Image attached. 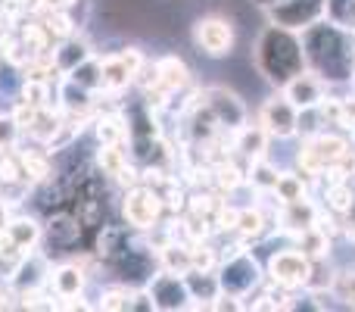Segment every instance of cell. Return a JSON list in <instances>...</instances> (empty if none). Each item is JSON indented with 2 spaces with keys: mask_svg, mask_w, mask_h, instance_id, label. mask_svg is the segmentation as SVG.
Returning <instances> with one entry per match:
<instances>
[{
  "mask_svg": "<svg viewBox=\"0 0 355 312\" xmlns=\"http://www.w3.org/2000/svg\"><path fill=\"white\" fill-rule=\"evenodd\" d=\"M268 131L262 129V125H250L246 122L243 129H237L234 131V150H237L240 156H246L252 163V159H259V156H265L268 154Z\"/></svg>",
  "mask_w": 355,
  "mask_h": 312,
  "instance_id": "5bb4252c",
  "label": "cell"
},
{
  "mask_svg": "<svg viewBox=\"0 0 355 312\" xmlns=\"http://www.w3.org/2000/svg\"><path fill=\"white\" fill-rule=\"evenodd\" d=\"M44 259H22V265H19V272L12 275V284H16L22 294H31V290H37L44 284Z\"/></svg>",
  "mask_w": 355,
  "mask_h": 312,
  "instance_id": "603a6c76",
  "label": "cell"
},
{
  "mask_svg": "<svg viewBox=\"0 0 355 312\" xmlns=\"http://www.w3.org/2000/svg\"><path fill=\"white\" fill-rule=\"evenodd\" d=\"M159 265L166 272H175V275H184L193 265V253L184 244H162L159 247Z\"/></svg>",
  "mask_w": 355,
  "mask_h": 312,
  "instance_id": "7402d4cb",
  "label": "cell"
},
{
  "mask_svg": "<svg viewBox=\"0 0 355 312\" xmlns=\"http://www.w3.org/2000/svg\"><path fill=\"white\" fill-rule=\"evenodd\" d=\"M349 141H352V150H355V129H352V138H349Z\"/></svg>",
  "mask_w": 355,
  "mask_h": 312,
  "instance_id": "d590c367",
  "label": "cell"
},
{
  "mask_svg": "<svg viewBox=\"0 0 355 312\" xmlns=\"http://www.w3.org/2000/svg\"><path fill=\"white\" fill-rule=\"evenodd\" d=\"M349 238H352V240H355V228H352V231H349Z\"/></svg>",
  "mask_w": 355,
  "mask_h": 312,
  "instance_id": "8d00e7d4",
  "label": "cell"
},
{
  "mask_svg": "<svg viewBox=\"0 0 355 312\" xmlns=\"http://www.w3.org/2000/svg\"><path fill=\"white\" fill-rule=\"evenodd\" d=\"M334 294H337L349 309H355V265H352V269H340V272H337V284H334Z\"/></svg>",
  "mask_w": 355,
  "mask_h": 312,
  "instance_id": "f1b7e54d",
  "label": "cell"
},
{
  "mask_svg": "<svg viewBox=\"0 0 355 312\" xmlns=\"http://www.w3.org/2000/svg\"><path fill=\"white\" fill-rule=\"evenodd\" d=\"M6 234H10L12 244L22 253H31L37 247V240H41V225L31 219H12V222H6Z\"/></svg>",
  "mask_w": 355,
  "mask_h": 312,
  "instance_id": "44dd1931",
  "label": "cell"
},
{
  "mask_svg": "<svg viewBox=\"0 0 355 312\" xmlns=\"http://www.w3.org/2000/svg\"><path fill=\"white\" fill-rule=\"evenodd\" d=\"M271 25H281L287 31H306L309 25L321 22L327 16V0H281L265 10Z\"/></svg>",
  "mask_w": 355,
  "mask_h": 312,
  "instance_id": "ba28073f",
  "label": "cell"
},
{
  "mask_svg": "<svg viewBox=\"0 0 355 312\" xmlns=\"http://www.w3.org/2000/svg\"><path fill=\"white\" fill-rule=\"evenodd\" d=\"M147 294L153 300V309H187L190 306L187 303L190 290H187L184 275H175V272H166V269L150 278Z\"/></svg>",
  "mask_w": 355,
  "mask_h": 312,
  "instance_id": "8fae6325",
  "label": "cell"
},
{
  "mask_svg": "<svg viewBox=\"0 0 355 312\" xmlns=\"http://www.w3.org/2000/svg\"><path fill=\"white\" fill-rule=\"evenodd\" d=\"M355 206V188L352 181H331L324 190V209L327 213H334L337 219H343V215H349Z\"/></svg>",
  "mask_w": 355,
  "mask_h": 312,
  "instance_id": "d6986e66",
  "label": "cell"
},
{
  "mask_svg": "<svg viewBox=\"0 0 355 312\" xmlns=\"http://www.w3.org/2000/svg\"><path fill=\"white\" fill-rule=\"evenodd\" d=\"M190 81V69L184 66V60H178V56H162V60H156V85L147 91V97L156 104H166V97H172L178 94L184 85Z\"/></svg>",
  "mask_w": 355,
  "mask_h": 312,
  "instance_id": "7c38bea8",
  "label": "cell"
},
{
  "mask_svg": "<svg viewBox=\"0 0 355 312\" xmlns=\"http://www.w3.org/2000/svg\"><path fill=\"white\" fill-rule=\"evenodd\" d=\"M212 172H215V184H218L221 190H237L240 184H246V172L240 169L234 159H221Z\"/></svg>",
  "mask_w": 355,
  "mask_h": 312,
  "instance_id": "cb8c5ba5",
  "label": "cell"
},
{
  "mask_svg": "<svg viewBox=\"0 0 355 312\" xmlns=\"http://www.w3.org/2000/svg\"><path fill=\"white\" fill-rule=\"evenodd\" d=\"M237 31L227 16H202L193 22V44L200 47V54L212 56V60H225L231 56Z\"/></svg>",
  "mask_w": 355,
  "mask_h": 312,
  "instance_id": "5b68a950",
  "label": "cell"
},
{
  "mask_svg": "<svg viewBox=\"0 0 355 312\" xmlns=\"http://www.w3.org/2000/svg\"><path fill=\"white\" fill-rule=\"evenodd\" d=\"M259 125L268 131L271 141H287V138L300 135V110L290 104L287 94H271L262 106H259Z\"/></svg>",
  "mask_w": 355,
  "mask_h": 312,
  "instance_id": "8992f818",
  "label": "cell"
},
{
  "mask_svg": "<svg viewBox=\"0 0 355 312\" xmlns=\"http://www.w3.org/2000/svg\"><path fill=\"white\" fill-rule=\"evenodd\" d=\"M271 197H277V206L306 200L309 184H306V178H302V172H281V175H277V188H275V194Z\"/></svg>",
  "mask_w": 355,
  "mask_h": 312,
  "instance_id": "ffe728a7",
  "label": "cell"
},
{
  "mask_svg": "<svg viewBox=\"0 0 355 312\" xmlns=\"http://www.w3.org/2000/svg\"><path fill=\"white\" fill-rule=\"evenodd\" d=\"M218 281H221V294H231V297H237V300H246L250 294H256V290L262 288L265 275H262V269H259L256 256H252L250 250H234L231 256L225 259V265H221Z\"/></svg>",
  "mask_w": 355,
  "mask_h": 312,
  "instance_id": "3957f363",
  "label": "cell"
},
{
  "mask_svg": "<svg viewBox=\"0 0 355 312\" xmlns=\"http://www.w3.org/2000/svg\"><path fill=\"white\" fill-rule=\"evenodd\" d=\"M309 272H312V259L300 247H287V250H277L268 256L265 281L281 290H300V288H306Z\"/></svg>",
  "mask_w": 355,
  "mask_h": 312,
  "instance_id": "277c9868",
  "label": "cell"
},
{
  "mask_svg": "<svg viewBox=\"0 0 355 312\" xmlns=\"http://www.w3.org/2000/svg\"><path fill=\"white\" fill-rule=\"evenodd\" d=\"M19 138V122L12 116H0V147L10 150Z\"/></svg>",
  "mask_w": 355,
  "mask_h": 312,
  "instance_id": "1f68e13d",
  "label": "cell"
},
{
  "mask_svg": "<svg viewBox=\"0 0 355 312\" xmlns=\"http://www.w3.org/2000/svg\"><path fill=\"white\" fill-rule=\"evenodd\" d=\"M22 178H25V172H22V163H19V156H12V154L0 156V181L12 184V181H22Z\"/></svg>",
  "mask_w": 355,
  "mask_h": 312,
  "instance_id": "4dcf8cb0",
  "label": "cell"
},
{
  "mask_svg": "<svg viewBox=\"0 0 355 312\" xmlns=\"http://www.w3.org/2000/svg\"><path fill=\"white\" fill-rule=\"evenodd\" d=\"M296 247H300L309 259H327L331 256V247H334V234H327L324 228L315 222V225H309L306 231L296 234Z\"/></svg>",
  "mask_w": 355,
  "mask_h": 312,
  "instance_id": "ac0fdd59",
  "label": "cell"
},
{
  "mask_svg": "<svg viewBox=\"0 0 355 312\" xmlns=\"http://www.w3.org/2000/svg\"><path fill=\"white\" fill-rule=\"evenodd\" d=\"M22 100H28L31 106H37V110H44L50 100V81H41V79H28L22 88Z\"/></svg>",
  "mask_w": 355,
  "mask_h": 312,
  "instance_id": "f546056e",
  "label": "cell"
},
{
  "mask_svg": "<svg viewBox=\"0 0 355 312\" xmlns=\"http://www.w3.org/2000/svg\"><path fill=\"white\" fill-rule=\"evenodd\" d=\"M252 3H256V6H259V10H268V6L281 3V0H252Z\"/></svg>",
  "mask_w": 355,
  "mask_h": 312,
  "instance_id": "836d02e7",
  "label": "cell"
},
{
  "mask_svg": "<svg viewBox=\"0 0 355 312\" xmlns=\"http://www.w3.org/2000/svg\"><path fill=\"white\" fill-rule=\"evenodd\" d=\"M252 63L262 72V79L275 88H284L290 79L306 72V50H302L300 31H287L281 25H268L262 35L256 38V50H252Z\"/></svg>",
  "mask_w": 355,
  "mask_h": 312,
  "instance_id": "7a4b0ae2",
  "label": "cell"
},
{
  "mask_svg": "<svg viewBox=\"0 0 355 312\" xmlns=\"http://www.w3.org/2000/svg\"><path fill=\"white\" fill-rule=\"evenodd\" d=\"M268 215H265L262 203H256V206H243L237 213V225H234V231L243 238V244H250V240H259L262 234H268Z\"/></svg>",
  "mask_w": 355,
  "mask_h": 312,
  "instance_id": "e0dca14e",
  "label": "cell"
},
{
  "mask_svg": "<svg viewBox=\"0 0 355 312\" xmlns=\"http://www.w3.org/2000/svg\"><path fill=\"white\" fill-rule=\"evenodd\" d=\"M277 175H281V169H277L268 156H259V159H252V163H250L246 184H250L256 194L271 197V194H275V188H277Z\"/></svg>",
  "mask_w": 355,
  "mask_h": 312,
  "instance_id": "2e32d148",
  "label": "cell"
},
{
  "mask_svg": "<svg viewBox=\"0 0 355 312\" xmlns=\"http://www.w3.org/2000/svg\"><path fill=\"white\" fill-rule=\"evenodd\" d=\"M135 294L131 288H110L100 297V309H131L135 306Z\"/></svg>",
  "mask_w": 355,
  "mask_h": 312,
  "instance_id": "83f0119b",
  "label": "cell"
},
{
  "mask_svg": "<svg viewBox=\"0 0 355 312\" xmlns=\"http://www.w3.org/2000/svg\"><path fill=\"white\" fill-rule=\"evenodd\" d=\"M162 206H166V200H162V194L156 188L131 184V190L122 200V215L131 228L147 231V228H156V222H159V215H162Z\"/></svg>",
  "mask_w": 355,
  "mask_h": 312,
  "instance_id": "52a82bcc",
  "label": "cell"
},
{
  "mask_svg": "<svg viewBox=\"0 0 355 312\" xmlns=\"http://www.w3.org/2000/svg\"><path fill=\"white\" fill-rule=\"evenodd\" d=\"M200 104L212 113L218 129H227V131L243 129L246 119H250L246 104L234 91H227V88H206V91H200Z\"/></svg>",
  "mask_w": 355,
  "mask_h": 312,
  "instance_id": "9c48e42d",
  "label": "cell"
},
{
  "mask_svg": "<svg viewBox=\"0 0 355 312\" xmlns=\"http://www.w3.org/2000/svg\"><path fill=\"white\" fill-rule=\"evenodd\" d=\"M75 0H44V10H69Z\"/></svg>",
  "mask_w": 355,
  "mask_h": 312,
  "instance_id": "d6a6232c",
  "label": "cell"
},
{
  "mask_svg": "<svg viewBox=\"0 0 355 312\" xmlns=\"http://www.w3.org/2000/svg\"><path fill=\"white\" fill-rule=\"evenodd\" d=\"M97 138H100V144H122L128 138V125L119 116H103L97 122Z\"/></svg>",
  "mask_w": 355,
  "mask_h": 312,
  "instance_id": "484cf974",
  "label": "cell"
},
{
  "mask_svg": "<svg viewBox=\"0 0 355 312\" xmlns=\"http://www.w3.org/2000/svg\"><path fill=\"white\" fill-rule=\"evenodd\" d=\"M302 50H306V66L318 72L327 85H343V81H355V38L352 31L340 28V25L321 22L309 25L300 31Z\"/></svg>",
  "mask_w": 355,
  "mask_h": 312,
  "instance_id": "6da1fadb",
  "label": "cell"
},
{
  "mask_svg": "<svg viewBox=\"0 0 355 312\" xmlns=\"http://www.w3.org/2000/svg\"><path fill=\"white\" fill-rule=\"evenodd\" d=\"M6 222H10L6 219V206H3V200H0V228H6Z\"/></svg>",
  "mask_w": 355,
  "mask_h": 312,
  "instance_id": "e575fe53",
  "label": "cell"
},
{
  "mask_svg": "<svg viewBox=\"0 0 355 312\" xmlns=\"http://www.w3.org/2000/svg\"><path fill=\"white\" fill-rule=\"evenodd\" d=\"M327 22L355 35V0H327Z\"/></svg>",
  "mask_w": 355,
  "mask_h": 312,
  "instance_id": "d4e9b609",
  "label": "cell"
},
{
  "mask_svg": "<svg viewBox=\"0 0 355 312\" xmlns=\"http://www.w3.org/2000/svg\"><path fill=\"white\" fill-rule=\"evenodd\" d=\"M19 163H22L25 178H31V181H44V178H50L47 156H41V154H19Z\"/></svg>",
  "mask_w": 355,
  "mask_h": 312,
  "instance_id": "4316f807",
  "label": "cell"
},
{
  "mask_svg": "<svg viewBox=\"0 0 355 312\" xmlns=\"http://www.w3.org/2000/svg\"><path fill=\"white\" fill-rule=\"evenodd\" d=\"M144 66V56L141 50L128 47L122 50V54H110L100 60V88L103 91H122V88H128L131 81L137 79V72H141Z\"/></svg>",
  "mask_w": 355,
  "mask_h": 312,
  "instance_id": "30bf717a",
  "label": "cell"
},
{
  "mask_svg": "<svg viewBox=\"0 0 355 312\" xmlns=\"http://www.w3.org/2000/svg\"><path fill=\"white\" fill-rule=\"evenodd\" d=\"M50 290H53L60 300H75V297L85 290V272L81 265L75 263H66L60 269L50 272Z\"/></svg>",
  "mask_w": 355,
  "mask_h": 312,
  "instance_id": "9a60e30c",
  "label": "cell"
},
{
  "mask_svg": "<svg viewBox=\"0 0 355 312\" xmlns=\"http://www.w3.org/2000/svg\"><path fill=\"white\" fill-rule=\"evenodd\" d=\"M327 88H331V85H327L318 72L306 69V72H300L296 79H290L281 91L287 94L290 104H293L296 110H312V106H318L321 100L327 97Z\"/></svg>",
  "mask_w": 355,
  "mask_h": 312,
  "instance_id": "4fadbf2b",
  "label": "cell"
}]
</instances>
